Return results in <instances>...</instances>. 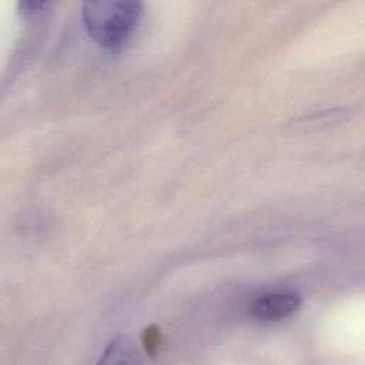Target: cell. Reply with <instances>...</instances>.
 Instances as JSON below:
<instances>
[{
	"mask_svg": "<svg viewBox=\"0 0 365 365\" xmlns=\"http://www.w3.org/2000/svg\"><path fill=\"white\" fill-rule=\"evenodd\" d=\"M301 307V298L292 292H272L259 297L251 305V315L259 322H277L288 318Z\"/></svg>",
	"mask_w": 365,
	"mask_h": 365,
	"instance_id": "2",
	"label": "cell"
},
{
	"mask_svg": "<svg viewBox=\"0 0 365 365\" xmlns=\"http://www.w3.org/2000/svg\"><path fill=\"white\" fill-rule=\"evenodd\" d=\"M48 3V0H19L17 10L21 17H33Z\"/></svg>",
	"mask_w": 365,
	"mask_h": 365,
	"instance_id": "4",
	"label": "cell"
},
{
	"mask_svg": "<svg viewBox=\"0 0 365 365\" xmlns=\"http://www.w3.org/2000/svg\"><path fill=\"white\" fill-rule=\"evenodd\" d=\"M97 365H141V356L131 338L118 335L106 346Z\"/></svg>",
	"mask_w": 365,
	"mask_h": 365,
	"instance_id": "3",
	"label": "cell"
},
{
	"mask_svg": "<svg viewBox=\"0 0 365 365\" xmlns=\"http://www.w3.org/2000/svg\"><path fill=\"white\" fill-rule=\"evenodd\" d=\"M143 13V0H83L81 17L88 36L100 47L120 48L133 34Z\"/></svg>",
	"mask_w": 365,
	"mask_h": 365,
	"instance_id": "1",
	"label": "cell"
},
{
	"mask_svg": "<svg viewBox=\"0 0 365 365\" xmlns=\"http://www.w3.org/2000/svg\"><path fill=\"white\" fill-rule=\"evenodd\" d=\"M143 344L150 355H155L160 346V331L157 327H150L144 331Z\"/></svg>",
	"mask_w": 365,
	"mask_h": 365,
	"instance_id": "5",
	"label": "cell"
}]
</instances>
